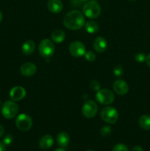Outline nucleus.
Here are the masks:
<instances>
[{"label": "nucleus", "mask_w": 150, "mask_h": 151, "mask_svg": "<svg viewBox=\"0 0 150 151\" xmlns=\"http://www.w3.org/2000/svg\"><path fill=\"white\" fill-rule=\"evenodd\" d=\"M63 22L67 29L76 30L85 25V19L82 13L79 10H74L65 15Z\"/></svg>", "instance_id": "f257e3e1"}, {"label": "nucleus", "mask_w": 150, "mask_h": 151, "mask_svg": "<svg viewBox=\"0 0 150 151\" xmlns=\"http://www.w3.org/2000/svg\"><path fill=\"white\" fill-rule=\"evenodd\" d=\"M82 12L89 19H96L101 13V7L96 1H88L84 4Z\"/></svg>", "instance_id": "f03ea898"}, {"label": "nucleus", "mask_w": 150, "mask_h": 151, "mask_svg": "<svg viewBox=\"0 0 150 151\" xmlns=\"http://www.w3.org/2000/svg\"><path fill=\"white\" fill-rule=\"evenodd\" d=\"M38 50H39L40 55L43 58H49L54 55V51H55V47L51 40L45 38L40 42L39 46H38Z\"/></svg>", "instance_id": "7ed1b4c3"}, {"label": "nucleus", "mask_w": 150, "mask_h": 151, "mask_svg": "<svg viewBox=\"0 0 150 151\" xmlns=\"http://www.w3.org/2000/svg\"><path fill=\"white\" fill-rule=\"evenodd\" d=\"M101 117L103 121L109 124H115L119 118V113L115 108L106 106L101 111Z\"/></svg>", "instance_id": "20e7f679"}, {"label": "nucleus", "mask_w": 150, "mask_h": 151, "mask_svg": "<svg viewBox=\"0 0 150 151\" xmlns=\"http://www.w3.org/2000/svg\"><path fill=\"white\" fill-rule=\"evenodd\" d=\"M19 112V106L15 101L7 100L2 105L1 114L6 119H12L17 115Z\"/></svg>", "instance_id": "39448f33"}, {"label": "nucleus", "mask_w": 150, "mask_h": 151, "mask_svg": "<svg viewBox=\"0 0 150 151\" xmlns=\"http://www.w3.org/2000/svg\"><path fill=\"white\" fill-rule=\"evenodd\" d=\"M96 99L101 105H110L114 101L115 95L110 90L103 88L97 91Z\"/></svg>", "instance_id": "423d86ee"}, {"label": "nucleus", "mask_w": 150, "mask_h": 151, "mask_svg": "<svg viewBox=\"0 0 150 151\" xmlns=\"http://www.w3.org/2000/svg\"><path fill=\"white\" fill-rule=\"evenodd\" d=\"M16 125L20 131H29L32 125V118L26 114H21L16 118Z\"/></svg>", "instance_id": "0eeeda50"}, {"label": "nucleus", "mask_w": 150, "mask_h": 151, "mask_svg": "<svg viewBox=\"0 0 150 151\" xmlns=\"http://www.w3.org/2000/svg\"><path fill=\"white\" fill-rule=\"evenodd\" d=\"M98 105L93 100H88L83 104L82 113L86 118H93L98 112Z\"/></svg>", "instance_id": "6e6552de"}, {"label": "nucleus", "mask_w": 150, "mask_h": 151, "mask_svg": "<svg viewBox=\"0 0 150 151\" xmlns=\"http://www.w3.org/2000/svg\"><path fill=\"white\" fill-rule=\"evenodd\" d=\"M69 50L70 54L75 58L82 57V56L85 55V52H86V49H85L83 43L78 41H73L72 43H71L69 47Z\"/></svg>", "instance_id": "1a4fd4ad"}, {"label": "nucleus", "mask_w": 150, "mask_h": 151, "mask_svg": "<svg viewBox=\"0 0 150 151\" xmlns=\"http://www.w3.org/2000/svg\"><path fill=\"white\" fill-rule=\"evenodd\" d=\"M26 96V90L22 86H15L10 90V97L13 101H19Z\"/></svg>", "instance_id": "9d476101"}, {"label": "nucleus", "mask_w": 150, "mask_h": 151, "mask_svg": "<svg viewBox=\"0 0 150 151\" xmlns=\"http://www.w3.org/2000/svg\"><path fill=\"white\" fill-rule=\"evenodd\" d=\"M113 90L115 92L119 95H124L129 91L128 84L123 80H117L113 83Z\"/></svg>", "instance_id": "9b49d317"}, {"label": "nucleus", "mask_w": 150, "mask_h": 151, "mask_svg": "<svg viewBox=\"0 0 150 151\" xmlns=\"http://www.w3.org/2000/svg\"><path fill=\"white\" fill-rule=\"evenodd\" d=\"M21 73L22 75L25 77H31L34 75L36 72L37 68L34 63H31V62H27L25 63L21 66Z\"/></svg>", "instance_id": "f8f14e48"}, {"label": "nucleus", "mask_w": 150, "mask_h": 151, "mask_svg": "<svg viewBox=\"0 0 150 151\" xmlns=\"http://www.w3.org/2000/svg\"><path fill=\"white\" fill-rule=\"evenodd\" d=\"M93 46H94V50L97 52L101 53L105 51L107 49V42L105 38L101 36H99L94 39V42H93Z\"/></svg>", "instance_id": "ddd939ff"}, {"label": "nucleus", "mask_w": 150, "mask_h": 151, "mask_svg": "<svg viewBox=\"0 0 150 151\" xmlns=\"http://www.w3.org/2000/svg\"><path fill=\"white\" fill-rule=\"evenodd\" d=\"M49 10L53 13H59L62 11L63 4L60 0H49L47 2Z\"/></svg>", "instance_id": "4468645a"}, {"label": "nucleus", "mask_w": 150, "mask_h": 151, "mask_svg": "<svg viewBox=\"0 0 150 151\" xmlns=\"http://www.w3.org/2000/svg\"><path fill=\"white\" fill-rule=\"evenodd\" d=\"M53 143H54L53 137L49 134H46L41 137V139L39 140V147L43 150H48L53 145Z\"/></svg>", "instance_id": "2eb2a0df"}, {"label": "nucleus", "mask_w": 150, "mask_h": 151, "mask_svg": "<svg viewBox=\"0 0 150 151\" xmlns=\"http://www.w3.org/2000/svg\"><path fill=\"white\" fill-rule=\"evenodd\" d=\"M35 44L33 41L32 40H27L25 41L21 47V50L23 54L25 55H29L32 54L35 50Z\"/></svg>", "instance_id": "dca6fc26"}, {"label": "nucleus", "mask_w": 150, "mask_h": 151, "mask_svg": "<svg viewBox=\"0 0 150 151\" xmlns=\"http://www.w3.org/2000/svg\"><path fill=\"white\" fill-rule=\"evenodd\" d=\"M70 142V137L66 132H61L57 135V142L59 146L62 147H65L68 146Z\"/></svg>", "instance_id": "f3484780"}, {"label": "nucleus", "mask_w": 150, "mask_h": 151, "mask_svg": "<svg viewBox=\"0 0 150 151\" xmlns=\"http://www.w3.org/2000/svg\"><path fill=\"white\" fill-rule=\"evenodd\" d=\"M66 38V34L64 31L60 29H57L52 32L51 35V41L55 43H61L63 42Z\"/></svg>", "instance_id": "a211bd4d"}, {"label": "nucleus", "mask_w": 150, "mask_h": 151, "mask_svg": "<svg viewBox=\"0 0 150 151\" xmlns=\"http://www.w3.org/2000/svg\"><path fill=\"white\" fill-rule=\"evenodd\" d=\"M140 127L142 129L149 131L150 130V116L149 115H142L138 121Z\"/></svg>", "instance_id": "6ab92c4d"}, {"label": "nucleus", "mask_w": 150, "mask_h": 151, "mask_svg": "<svg viewBox=\"0 0 150 151\" xmlns=\"http://www.w3.org/2000/svg\"><path fill=\"white\" fill-rule=\"evenodd\" d=\"M85 29L89 33H95L99 30V25L96 22L89 21L85 24Z\"/></svg>", "instance_id": "aec40b11"}, {"label": "nucleus", "mask_w": 150, "mask_h": 151, "mask_svg": "<svg viewBox=\"0 0 150 151\" xmlns=\"http://www.w3.org/2000/svg\"><path fill=\"white\" fill-rule=\"evenodd\" d=\"M112 151H129L128 147L126 145H125L124 144H117L113 147Z\"/></svg>", "instance_id": "412c9836"}, {"label": "nucleus", "mask_w": 150, "mask_h": 151, "mask_svg": "<svg viewBox=\"0 0 150 151\" xmlns=\"http://www.w3.org/2000/svg\"><path fill=\"white\" fill-rule=\"evenodd\" d=\"M112 132V129L110 126H103L102 128H101V131H100V133H101V136L103 137H108Z\"/></svg>", "instance_id": "4be33fe9"}, {"label": "nucleus", "mask_w": 150, "mask_h": 151, "mask_svg": "<svg viewBox=\"0 0 150 151\" xmlns=\"http://www.w3.org/2000/svg\"><path fill=\"white\" fill-rule=\"evenodd\" d=\"M123 73H124L123 68H122L121 66H119V65L116 66L114 67V69H113V74H114V75L116 77L119 78V77H121L122 75H123Z\"/></svg>", "instance_id": "5701e85b"}, {"label": "nucleus", "mask_w": 150, "mask_h": 151, "mask_svg": "<svg viewBox=\"0 0 150 151\" xmlns=\"http://www.w3.org/2000/svg\"><path fill=\"white\" fill-rule=\"evenodd\" d=\"M85 58L88 61L92 62L94 60H95L96 59V55L94 52L92 51H88L85 52Z\"/></svg>", "instance_id": "b1692460"}, {"label": "nucleus", "mask_w": 150, "mask_h": 151, "mask_svg": "<svg viewBox=\"0 0 150 151\" xmlns=\"http://www.w3.org/2000/svg\"><path fill=\"white\" fill-rule=\"evenodd\" d=\"M13 141V137H12L10 134H7V135H6L5 137H4L2 142L4 143L5 145H10V144H12Z\"/></svg>", "instance_id": "393cba45"}, {"label": "nucleus", "mask_w": 150, "mask_h": 151, "mask_svg": "<svg viewBox=\"0 0 150 151\" xmlns=\"http://www.w3.org/2000/svg\"><path fill=\"white\" fill-rule=\"evenodd\" d=\"M135 60H136L137 62H138V63H143V62L145 61L146 55L144 54V53H141V52L137 53V54L135 55Z\"/></svg>", "instance_id": "a878e982"}, {"label": "nucleus", "mask_w": 150, "mask_h": 151, "mask_svg": "<svg viewBox=\"0 0 150 151\" xmlns=\"http://www.w3.org/2000/svg\"><path fill=\"white\" fill-rule=\"evenodd\" d=\"M91 87L93 90L99 91L100 88V83L96 81H92L91 82Z\"/></svg>", "instance_id": "bb28decb"}, {"label": "nucleus", "mask_w": 150, "mask_h": 151, "mask_svg": "<svg viewBox=\"0 0 150 151\" xmlns=\"http://www.w3.org/2000/svg\"><path fill=\"white\" fill-rule=\"evenodd\" d=\"M145 61H146V64L150 67V53L146 56Z\"/></svg>", "instance_id": "cd10ccee"}, {"label": "nucleus", "mask_w": 150, "mask_h": 151, "mask_svg": "<svg viewBox=\"0 0 150 151\" xmlns=\"http://www.w3.org/2000/svg\"><path fill=\"white\" fill-rule=\"evenodd\" d=\"M131 151H144V150H143L142 147H140V146H135V147H134L132 149Z\"/></svg>", "instance_id": "c85d7f7f"}, {"label": "nucleus", "mask_w": 150, "mask_h": 151, "mask_svg": "<svg viewBox=\"0 0 150 151\" xmlns=\"http://www.w3.org/2000/svg\"><path fill=\"white\" fill-rule=\"evenodd\" d=\"M0 151H6L5 145L1 142H0Z\"/></svg>", "instance_id": "c756f323"}, {"label": "nucleus", "mask_w": 150, "mask_h": 151, "mask_svg": "<svg viewBox=\"0 0 150 151\" xmlns=\"http://www.w3.org/2000/svg\"><path fill=\"white\" fill-rule=\"evenodd\" d=\"M4 133V127L2 126L1 125H0V137H1L3 136Z\"/></svg>", "instance_id": "7c9ffc66"}, {"label": "nucleus", "mask_w": 150, "mask_h": 151, "mask_svg": "<svg viewBox=\"0 0 150 151\" xmlns=\"http://www.w3.org/2000/svg\"><path fill=\"white\" fill-rule=\"evenodd\" d=\"M2 17H3L2 13H1V10H0V22H1V21L2 20Z\"/></svg>", "instance_id": "2f4dec72"}, {"label": "nucleus", "mask_w": 150, "mask_h": 151, "mask_svg": "<svg viewBox=\"0 0 150 151\" xmlns=\"http://www.w3.org/2000/svg\"><path fill=\"white\" fill-rule=\"evenodd\" d=\"M54 151H66V150H64L63 148H58L57 150H55Z\"/></svg>", "instance_id": "473e14b6"}, {"label": "nucleus", "mask_w": 150, "mask_h": 151, "mask_svg": "<svg viewBox=\"0 0 150 151\" xmlns=\"http://www.w3.org/2000/svg\"><path fill=\"white\" fill-rule=\"evenodd\" d=\"M87 1H88V0H79V1H81V2H86Z\"/></svg>", "instance_id": "72a5a7b5"}, {"label": "nucleus", "mask_w": 150, "mask_h": 151, "mask_svg": "<svg viewBox=\"0 0 150 151\" xmlns=\"http://www.w3.org/2000/svg\"><path fill=\"white\" fill-rule=\"evenodd\" d=\"M86 151H95V150H86Z\"/></svg>", "instance_id": "f704fd0d"}, {"label": "nucleus", "mask_w": 150, "mask_h": 151, "mask_svg": "<svg viewBox=\"0 0 150 151\" xmlns=\"http://www.w3.org/2000/svg\"><path fill=\"white\" fill-rule=\"evenodd\" d=\"M0 106H1V100H0Z\"/></svg>", "instance_id": "c9c22d12"}, {"label": "nucleus", "mask_w": 150, "mask_h": 151, "mask_svg": "<svg viewBox=\"0 0 150 151\" xmlns=\"http://www.w3.org/2000/svg\"><path fill=\"white\" fill-rule=\"evenodd\" d=\"M132 1H135V0H132Z\"/></svg>", "instance_id": "e433bc0d"}, {"label": "nucleus", "mask_w": 150, "mask_h": 151, "mask_svg": "<svg viewBox=\"0 0 150 151\" xmlns=\"http://www.w3.org/2000/svg\"><path fill=\"white\" fill-rule=\"evenodd\" d=\"M94 1H97V0H94Z\"/></svg>", "instance_id": "4c0bfd02"}]
</instances>
